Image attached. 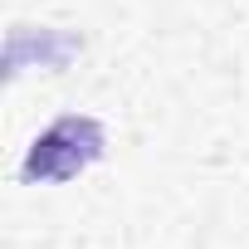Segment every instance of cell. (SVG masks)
I'll use <instances>...</instances> for the list:
<instances>
[{"label": "cell", "mask_w": 249, "mask_h": 249, "mask_svg": "<svg viewBox=\"0 0 249 249\" xmlns=\"http://www.w3.org/2000/svg\"><path fill=\"white\" fill-rule=\"evenodd\" d=\"M107 147V132H103V122L98 117H83V112H64L54 117L49 127L30 142L25 152V166L20 176L35 186H59V181H73L78 171H88Z\"/></svg>", "instance_id": "6da1fadb"}]
</instances>
